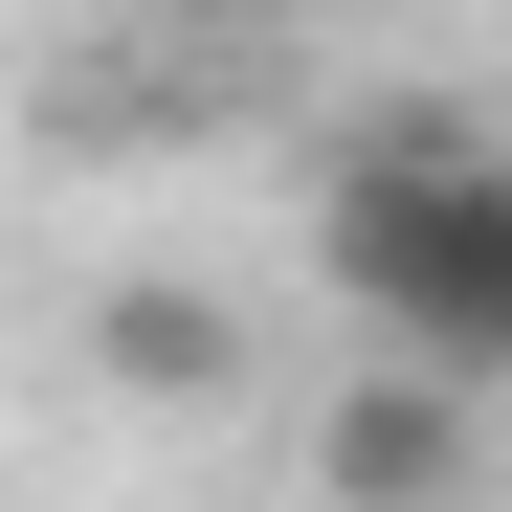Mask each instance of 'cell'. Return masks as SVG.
I'll use <instances>...</instances> for the list:
<instances>
[{"mask_svg": "<svg viewBox=\"0 0 512 512\" xmlns=\"http://www.w3.org/2000/svg\"><path fill=\"white\" fill-rule=\"evenodd\" d=\"M334 290H357L423 379H512V156L401 112L334 156Z\"/></svg>", "mask_w": 512, "mask_h": 512, "instance_id": "obj_1", "label": "cell"}, {"mask_svg": "<svg viewBox=\"0 0 512 512\" xmlns=\"http://www.w3.org/2000/svg\"><path fill=\"white\" fill-rule=\"evenodd\" d=\"M468 446H490V379H357L334 401V512H468Z\"/></svg>", "mask_w": 512, "mask_h": 512, "instance_id": "obj_2", "label": "cell"}, {"mask_svg": "<svg viewBox=\"0 0 512 512\" xmlns=\"http://www.w3.org/2000/svg\"><path fill=\"white\" fill-rule=\"evenodd\" d=\"M90 357H112L134 401H223V379H245V312H223V290H112Z\"/></svg>", "mask_w": 512, "mask_h": 512, "instance_id": "obj_3", "label": "cell"}]
</instances>
